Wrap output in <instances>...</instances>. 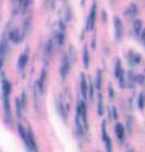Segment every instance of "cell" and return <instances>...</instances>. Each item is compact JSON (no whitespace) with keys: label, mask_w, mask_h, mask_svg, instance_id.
<instances>
[{"label":"cell","mask_w":145,"mask_h":152,"mask_svg":"<svg viewBox=\"0 0 145 152\" xmlns=\"http://www.w3.org/2000/svg\"><path fill=\"white\" fill-rule=\"evenodd\" d=\"M68 71H69V60H68V56L66 55L62 60V64H61V75H62V79H66Z\"/></svg>","instance_id":"obj_1"},{"label":"cell","mask_w":145,"mask_h":152,"mask_svg":"<svg viewBox=\"0 0 145 152\" xmlns=\"http://www.w3.org/2000/svg\"><path fill=\"white\" fill-rule=\"evenodd\" d=\"M115 76H116V79L120 80L121 86L124 88V72H123V67H121L120 60L116 61V65H115Z\"/></svg>","instance_id":"obj_2"},{"label":"cell","mask_w":145,"mask_h":152,"mask_svg":"<svg viewBox=\"0 0 145 152\" xmlns=\"http://www.w3.org/2000/svg\"><path fill=\"white\" fill-rule=\"evenodd\" d=\"M114 23H115V36H116V39H121V37H123V23H121L120 18H118V17L114 19Z\"/></svg>","instance_id":"obj_3"},{"label":"cell","mask_w":145,"mask_h":152,"mask_svg":"<svg viewBox=\"0 0 145 152\" xmlns=\"http://www.w3.org/2000/svg\"><path fill=\"white\" fill-rule=\"evenodd\" d=\"M95 18H96V5L93 4L90 12V17H88V22H87V29L91 31L93 28V24H95Z\"/></svg>","instance_id":"obj_4"},{"label":"cell","mask_w":145,"mask_h":152,"mask_svg":"<svg viewBox=\"0 0 145 152\" xmlns=\"http://www.w3.org/2000/svg\"><path fill=\"white\" fill-rule=\"evenodd\" d=\"M5 53H6V42H5V39H3L1 43H0V70H1V67H3Z\"/></svg>","instance_id":"obj_5"},{"label":"cell","mask_w":145,"mask_h":152,"mask_svg":"<svg viewBox=\"0 0 145 152\" xmlns=\"http://www.w3.org/2000/svg\"><path fill=\"white\" fill-rule=\"evenodd\" d=\"M9 39L13 41L14 43H18V42L22 39V36H20L19 31H18L17 28H14L13 31H10V33H9Z\"/></svg>","instance_id":"obj_6"},{"label":"cell","mask_w":145,"mask_h":152,"mask_svg":"<svg viewBox=\"0 0 145 152\" xmlns=\"http://www.w3.org/2000/svg\"><path fill=\"white\" fill-rule=\"evenodd\" d=\"M27 62H28V51H25L24 53H22L19 60H18V67L19 70H23L27 66Z\"/></svg>","instance_id":"obj_7"},{"label":"cell","mask_w":145,"mask_h":152,"mask_svg":"<svg viewBox=\"0 0 145 152\" xmlns=\"http://www.w3.org/2000/svg\"><path fill=\"white\" fill-rule=\"evenodd\" d=\"M87 81H86V75L82 74L81 75V93H82V96L83 99L87 98Z\"/></svg>","instance_id":"obj_8"},{"label":"cell","mask_w":145,"mask_h":152,"mask_svg":"<svg viewBox=\"0 0 145 152\" xmlns=\"http://www.w3.org/2000/svg\"><path fill=\"white\" fill-rule=\"evenodd\" d=\"M136 13H138V8H136L135 4H130V5L128 7V9H126V12H125L126 17H129V18L135 17L136 15Z\"/></svg>","instance_id":"obj_9"},{"label":"cell","mask_w":145,"mask_h":152,"mask_svg":"<svg viewBox=\"0 0 145 152\" xmlns=\"http://www.w3.org/2000/svg\"><path fill=\"white\" fill-rule=\"evenodd\" d=\"M45 77H47V71H45V69H43V70H42V72H40V79H39V81H38V88H39L40 91H43V90H44Z\"/></svg>","instance_id":"obj_10"},{"label":"cell","mask_w":145,"mask_h":152,"mask_svg":"<svg viewBox=\"0 0 145 152\" xmlns=\"http://www.w3.org/2000/svg\"><path fill=\"white\" fill-rule=\"evenodd\" d=\"M115 133H116V137L119 138V141L124 140V127H123V124L118 123V124L115 126Z\"/></svg>","instance_id":"obj_11"},{"label":"cell","mask_w":145,"mask_h":152,"mask_svg":"<svg viewBox=\"0 0 145 152\" xmlns=\"http://www.w3.org/2000/svg\"><path fill=\"white\" fill-rule=\"evenodd\" d=\"M101 85H102L101 70H97V72H96V88H97V90H101Z\"/></svg>","instance_id":"obj_12"},{"label":"cell","mask_w":145,"mask_h":152,"mask_svg":"<svg viewBox=\"0 0 145 152\" xmlns=\"http://www.w3.org/2000/svg\"><path fill=\"white\" fill-rule=\"evenodd\" d=\"M88 64H90V55H88L87 48L83 50V67H88Z\"/></svg>","instance_id":"obj_13"},{"label":"cell","mask_w":145,"mask_h":152,"mask_svg":"<svg viewBox=\"0 0 145 152\" xmlns=\"http://www.w3.org/2000/svg\"><path fill=\"white\" fill-rule=\"evenodd\" d=\"M130 55L131 56H129V58L131 60V64L133 65H136V64H139L140 62V55H136V53H133V52H130Z\"/></svg>","instance_id":"obj_14"},{"label":"cell","mask_w":145,"mask_h":152,"mask_svg":"<svg viewBox=\"0 0 145 152\" xmlns=\"http://www.w3.org/2000/svg\"><path fill=\"white\" fill-rule=\"evenodd\" d=\"M141 26H143V23H141L140 19H138V20L134 22V32L136 33V34H139L140 31H141Z\"/></svg>","instance_id":"obj_15"},{"label":"cell","mask_w":145,"mask_h":152,"mask_svg":"<svg viewBox=\"0 0 145 152\" xmlns=\"http://www.w3.org/2000/svg\"><path fill=\"white\" fill-rule=\"evenodd\" d=\"M63 39H64V36H63V32L61 31L59 33H57V34H56V41H57V45H58V46H62Z\"/></svg>","instance_id":"obj_16"},{"label":"cell","mask_w":145,"mask_h":152,"mask_svg":"<svg viewBox=\"0 0 145 152\" xmlns=\"http://www.w3.org/2000/svg\"><path fill=\"white\" fill-rule=\"evenodd\" d=\"M15 107H17V117L20 118V117H22V108H23V107H22L19 99H17V100H15Z\"/></svg>","instance_id":"obj_17"},{"label":"cell","mask_w":145,"mask_h":152,"mask_svg":"<svg viewBox=\"0 0 145 152\" xmlns=\"http://www.w3.org/2000/svg\"><path fill=\"white\" fill-rule=\"evenodd\" d=\"M97 109H99V114L102 115L104 114V109H102V95L101 94H99V107H97Z\"/></svg>","instance_id":"obj_18"},{"label":"cell","mask_w":145,"mask_h":152,"mask_svg":"<svg viewBox=\"0 0 145 152\" xmlns=\"http://www.w3.org/2000/svg\"><path fill=\"white\" fill-rule=\"evenodd\" d=\"M52 52V42L48 41V43L45 45V56H49Z\"/></svg>","instance_id":"obj_19"},{"label":"cell","mask_w":145,"mask_h":152,"mask_svg":"<svg viewBox=\"0 0 145 152\" xmlns=\"http://www.w3.org/2000/svg\"><path fill=\"white\" fill-rule=\"evenodd\" d=\"M144 100H145L144 94H140V96H139V108H140V109L144 108Z\"/></svg>","instance_id":"obj_20"},{"label":"cell","mask_w":145,"mask_h":152,"mask_svg":"<svg viewBox=\"0 0 145 152\" xmlns=\"http://www.w3.org/2000/svg\"><path fill=\"white\" fill-rule=\"evenodd\" d=\"M106 122H102V137H104V141L109 136H106Z\"/></svg>","instance_id":"obj_21"},{"label":"cell","mask_w":145,"mask_h":152,"mask_svg":"<svg viewBox=\"0 0 145 152\" xmlns=\"http://www.w3.org/2000/svg\"><path fill=\"white\" fill-rule=\"evenodd\" d=\"M105 142H106V150H107V151H111V141H110L109 137H107V138L105 140Z\"/></svg>","instance_id":"obj_22"},{"label":"cell","mask_w":145,"mask_h":152,"mask_svg":"<svg viewBox=\"0 0 145 152\" xmlns=\"http://www.w3.org/2000/svg\"><path fill=\"white\" fill-rule=\"evenodd\" d=\"M88 86H90L88 88V91H90L88 93V98L92 99V96H93V88H92V85H88Z\"/></svg>","instance_id":"obj_23"},{"label":"cell","mask_w":145,"mask_h":152,"mask_svg":"<svg viewBox=\"0 0 145 152\" xmlns=\"http://www.w3.org/2000/svg\"><path fill=\"white\" fill-rule=\"evenodd\" d=\"M112 115H114L112 118H118V113H116V109H115V108L112 109Z\"/></svg>","instance_id":"obj_24"},{"label":"cell","mask_w":145,"mask_h":152,"mask_svg":"<svg viewBox=\"0 0 145 152\" xmlns=\"http://www.w3.org/2000/svg\"><path fill=\"white\" fill-rule=\"evenodd\" d=\"M110 98L112 99V98H114V91H112V89L110 88Z\"/></svg>","instance_id":"obj_25"},{"label":"cell","mask_w":145,"mask_h":152,"mask_svg":"<svg viewBox=\"0 0 145 152\" xmlns=\"http://www.w3.org/2000/svg\"><path fill=\"white\" fill-rule=\"evenodd\" d=\"M141 39H143V41L145 42V31L143 32V36H141Z\"/></svg>","instance_id":"obj_26"}]
</instances>
